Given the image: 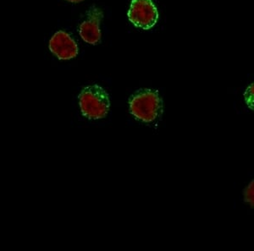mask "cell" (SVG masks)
I'll return each instance as SVG.
<instances>
[{"instance_id": "obj_1", "label": "cell", "mask_w": 254, "mask_h": 251, "mask_svg": "<svg viewBox=\"0 0 254 251\" xmlns=\"http://www.w3.org/2000/svg\"><path fill=\"white\" fill-rule=\"evenodd\" d=\"M130 112L136 119L145 123L156 120L162 113L163 101L157 91L139 90L129 100Z\"/></svg>"}, {"instance_id": "obj_2", "label": "cell", "mask_w": 254, "mask_h": 251, "mask_svg": "<svg viewBox=\"0 0 254 251\" xmlns=\"http://www.w3.org/2000/svg\"><path fill=\"white\" fill-rule=\"evenodd\" d=\"M81 113L90 119H100L107 115L110 101L107 92L98 85L85 87L79 95Z\"/></svg>"}, {"instance_id": "obj_3", "label": "cell", "mask_w": 254, "mask_h": 251, "mask_svg": "<svg viewBox=\"0 0 254 251\" xmlns=\"http://www.w3.org/2000/svg\"><path fill=\"white\" fill-rule=\"evenodd\" d=\"M128 18L136 27L151 29L159 19V12L153 0H132L128 10Z\"/></svg>"}, {"instance_id": "obj_4", "label": "cell", "mask_w": 254, "mask_h": 251, "mask_svg": "<svg viewBox=\"0 0 254 251\" xmlns=\"http://www.w3.org/2000/svg\"><path fill=\"white\" fill-rule=\"evenodd\" d=\"M103 17V10L97 6H92L87 12L86 19L79 26L78 32L81 38L87 44L96 45L100 43V23Z\"/></svg>"}, {"instance_id": "obj_5", "label": "cell", "mask_w": 254, "mask_h": 251, "mask_svg": "<svg viewBox=\"0 0 254 251\" xmlns=\"http://www.w3.org/2000/svg\"><path fill=\"white\" fill-rule=\"evenodd\" d=\"M49 50L61 60H69L78 54V46L69 34L59 31L49 41Z\"/></svg>"}, {"instance_id": "obj_6", "label": "cell", "mask_w": 254, "mask_h": 251, "mask_svg": "<svg viewBox=\"0 0 254 251\" xmlns=\"http://www.w3.org/2000/svg\"><path fill=\"white\" fill-rule=\"evenodd\" d=\"M244 99L249 108L254 111V82L250 84L244 92Z\"/></svg>"}, {"instance_id": "obj_7", "label": "cell", "mask_w": 254, "mask_h": 251, "mask_svg": "<svg viewBox=\"0 0 254 251\" xmlns=\"http://www.w3.org/2000/svg\"><path fill=\"white\" fill-rule=\"evenodd\" d=\"M244 200L248 204L254 208V179L246 187L244 191Z\"/></svg>"}, {"instance_id": "obj_8", "label": "cell", "mask_w": 254, "mask_h": 251, "mask_svg": "<svg viewBox=\"0 0 254 251\" xmlns=\"http://www.w3.org/2000/svg\"><path fill=\"white\" fill-rule=\"evenodd\" d=\"M67 1H69V2H71V3H80L81 1H83V0H67Z\"/></svg>"}]
</instances>
